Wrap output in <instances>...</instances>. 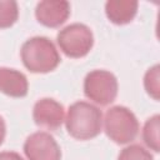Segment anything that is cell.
<instances>
[{"instance_id":"cell-1","label":"cell","mask_w":160,"mask_h":160,"mask_svg":"<svg viewBox=\"0 0 160 160\" xmlns=\"http://www.w3.org/2000/svg\"><path fill=\"white\" fill-rule=\"evenodd\" d=\"M68 132L78 140H90L101 132V110L86 101L70 105L65 120Z\"/></svg>"},{"instance_id":"cell-2","label":"cell","mask_w":160,"mask_h":160,"mask_svg":"<svg viewBox=\"0 0 160 160\" xmlns=\"http://www.w3.org/2000/svg\"><path fill=\"white\" fill-rule=\"evenodd\" d=\"M20 55L24 66L35 74L52 71L61 60L52 41L45 36H34L26 40L21 46Z\"/></svg>"},{"instance_id":"cell-3","label":"cell","mask_w":160,"mask_h":160,"mask_svg":"<svg viewBox=\"0 0 160 160\" xmlns=\"http://www.w3.org/2000/svg\"><path fill=\"white\" fill-rule=\"evenodd\" d=\"M105 132L116 144H129L139 134V121L134 112L125 106L110 108L104 119Z\"/></svg>"},{"instance_id":"cell-4","label":"cell","mask_w":160,"mask_h":160,"mask_svg":"<svg viewBox=\"0 0 160 160\" xmlns=\"http://www.w3.org/2000/svg\"><path fill=\"white\" fill-rule=\"evenodd\" d=\"M56 41L68 58L79 59L89 54L94 45V36L86 25L74 22L59 31Z\"/></svg>"},{"instance_id":"cell-5","label":"cell","mask_w":160,"mask_h":160,"mask_svg":"<svg viewBox=\"0 0 160 160\" xmlns=\"http://www.w3.org/2000/svg\"><path fill=\"white\" fill-rule=\"evenodd\" d=\"M84 94L94 102L106 106L118 95V79L106 70H92L84 80Z\"/></svg>"},{"instance_id":"cell-6","label":"cell","mask_w":160,"mask_h":160,"mask_svg":"<svg viewBox=\"0 0 160 160\" xmlns=\"http://www.w3.org/2000/svg\"><path fill=\"white\" fill-rule=\"evenodd\" d=\"M24 152L28 160H61V150L54 136L45 131H38L28 136L24 142Z\"/></svg>"},{"instance_id":"cell-7","label":"cell","mask_w":160,"mask_h":160,"mask_svg":"<svg viewBox=\"0 0 160 160\" xmlns=\"http://www.w3.org/2000/svg\"><path fill=\"white\" fill-rule=\"evenodd\" d=\"M32 119L38 126L56 130L64 121V106L54 99H40L34 105Z\"/></svg>"},{"instance_id":"cell-8","label":"cell","mask_w":160,"mask_h":160,"mask_svg":"<svg viewBox=\"0 0 160 160\" xmlns=\"http://www.w3.org/2000/svg\"><path fill=\"white\" fill-rule=\"evenodd\" d=\"M70 15V4L65 0H44L36 5L35 16L38 21L48 28L62 25Z\"/></svg>"},{"instance_id":"cell-9","label":"cell","mask_w":160,"mask_h":160,"mask_svg":"<svg viewBox=\"0 0 160 160\" xmlns=\"http://www.w3.org/2000/svg\"><path fill=\"white\" fill-rule=\"evenodd\" d=\"M29 84L26 76L9 68H0V91L11 98H24L28 94Z\"/></svg>"},{"instance_id":"cell-10","label":"cell","mask_w":160,"mask_h":160,"mask_svg":"<svg viewBox=\"0 0 160 160\" xmlns=\"http://www.w3.org/2000/svg\"><path fill=\"white\" fill-rule=\"evenodd\" d=\"M138 5L135 0H109L105 4V14L112 24L125 25L135 18Z\"/></svg>"},{"instance_id":"cell-11","label":"cell","mask_w":160,"mask_h":160,"mask_svg":"<svg viewBox=\"0 0 160 160\" xmlns=\"http://www.w3.org/2000/svg\"><path fill=\"white\" fill-rule=\"evenodd\" d=\"M159 124L160 116L154 115L149 118L142 129V140L144 142L155 152H159Z\"/></svg>"},{"instance_id":"cell-12","label":"cell","mask_w":160,"mask_h":160,"mask_svg":"<svg viewBox=\"0 0 160 160\" xmlns=\"http://www.w3.org/2000/svg\"><path fill=\"white\" fill-rule=\"evenodd\" d=\"M19 16L18 2L14 0H0V29L12 26Z\"/></svg>"},{"instance_id":"cell-13","label":"cell","mask_w":160,"mask_h":160,"mask_svg":"<svg viewBox=\"0 0 160 160\" xmlns=\"http://www.w3.org/2000/svg\"><path fill=\"white\" fill-rule=\"evenodd\" d=\"M160 68L159 65H154L150 68L145 76H144V86L146 92L154 99L159 100V94H160Z\"/></svg>"},{"instance_id":"cell-14","label":"cell","mask_w":160,"mask_h":160,"mask_svg":"<svg viewBox=\"0 0 160 160\" xmlns=\"http://www.w3.org/2000/svg\"><path fill=\"white\" fill-rule=\"evenodd\" d=\"M118 160H154V158L142 146L134 144V145L124 148L120 151Z\"/></svg>"},{"instance_id":"cell-15","label":"cell","mask_w":160,"mask_h":160,"mask_svg":"<svg viewBox=\"0 0 160 160\" xmlns=\"http://www.w3.org/2000/svg\"><path fill=\"white\" fill-rule=\"evenodd\" d=\"M0 160H24L18 152L14 151H2L0 152Z\"/></svg>"},{"instance_id":"cell-16","label":"cell","mask_w":160,"mask_h":160,"mask_svg":"<svg viewBox=\"0 0 160 160\" xmlns=\"http://www.w3.org/2000/svg\"><path fill=\"white\" fill-rule=\"evenodd\" d=\"M5 135H6V125H5L4 119L0 116V145L4 142Z\"/></svg>"}]
</instances>
